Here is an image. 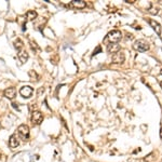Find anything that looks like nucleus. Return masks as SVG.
Here are the masks:
<instances>
[{"label": "nucleus", "instance_id": "obj_20", "mask_svg": "<svg viewBox=\"0 0 162 162\" xmlns=\"http://www.w3.org/2000/svg\"><path fill=\"white\" fill-rule=\"evenodd\" d=\"M160 87H162V81H161V82H160Z\"/></svg>", "mask_w": 162, "mask_h": 162}, {"label": "nucleus", "instance_id": "obj_6", "mask_svg": "<svg viewBox=\"0 0 162 162\" xmlns=\"http://www.w3.org/2000/svg\"><path fill=\"white\" fill-rule=\"evenodd\" d=\"M33 87H29V85H24V87H21V90H20V94L23 96L24 98H29L33 94Z\"/></svg>", "mask_w": 162, "mask_h": 162}, {"label": "nucleus", "instance_id": "obj_19", "mask_svg": "<svg viewBox=\"0 0 162 162\" xmlns=\"http://www.w3.org/2000/svg\"><path fill=\"white\" fill-rule=\"evenodd\" d=\"M160 137H161V139H162V128H161V130H160Z\"/></svg>", "mask_w": 162, "mask_h": 162}, {"label": "nucleus", "instance_id": "obj_11", "mask_svg": "<svg viewBox=\"0 0 162 162\" xmlns=\"http://www.w3.org/2000/svg\"><path fill=\"white\" fill-rule=\"evenodd\" d=\"M107 51L109 52V53H113L116 54L117 52L120 51V46H119L118 43H110L107 46Z\"/></svg>", "mask_w": 162, "mask_h": 162}, {"label": "nucleus", "instance_id": "obj_5", "mask_svg": "<svg viewBox=\"0 0 162 162\" xmlns=\"http://www.w3.org/2000/svg\"><path fill=\"white\" fill-rule=\"evenodd\" d=\"M113 63H115V64H123L124 61H125V56H124V53L123 52H117L116 54H113Z\"/></svg>", "mask_w": 162, "mask_h": 162}, {"label": "nucleus", "instance_id": "obj_1", "mask_svg": "<svg viewBox=\"0 0 162 162\" xmlns=\"http://www.w3.org/2000/svg\"><path fill=\"white\" fill-rule=\"evenodd\" d=\"M133 49L138 52H146L149 50V44H148L147 41L143 40V39H139V40H136V41L134 42Z\"/></svg>", "mask_w": 162, "mask_h": 162}, {"label": "nucleus", "instance_id": "obj_18", "mask_svg": "<svg viewBox=\"0 0 162 162\" xmlns=\"http://www.w3.org/2000/svg\"><path fill=\"white\" fill-rule=\"evenodd\" d=\"M134 1H135V0H125V2H128V3H134Z\"/></svg>", "mask_w": 162, "mask_h": 162}, {"label": "nucleus", "instance_id": "obj_15", "mask_svg": "<svg viewBox=\"0 0 162 162\" xmlns=\"http://www.w3.org/2000/svg\"><path fill=\"white\" fill-rule=\"evenodd\" d=\"M148 12H149L150 14H158V12H159V11H158L157 8H154V5H151V7H150V9L148 10Z\"/></svg>", "mask_w": 162, "mask_h": 162}, {"label": "nucleus", "instance_id": "obj_7", "mask_svg": "<svg viewBox=\"0 0 162 162\" xmlns=\"http://www.w3.org/2000/svg\"><path fill=\"white\" fill-rule=\"evenodd\" d=\"M3 95L7 98H9V100H13L16 95V90L14 87H7V89L3 91Z\"/></svg>", "mask_w": 162, "mask_h": 162}, {"label": "nucleus", "instance_id": "obj_13", "mask_svg": "<svg viewBox=\"0 0 162 162\" xmlns=\"http://www.w3.org/2000/svg\"><path fill=\"white\" fill-rule=\"evenodd\" d=\"M26 17H27L28 21H33L37 17V12L36 11H28L26 13Z\"/></svg>", "mask_w": 162, "mask_h": 162}, {"label": "nucleus", "instance_id": "obj_16", "mask_svg": "<svg viewBox=\"0 0 162 162\" xmlns=\"http://www.w3.org/2000/svg\"><path fill=\"white\" fill-rule=\"evenodd\" d=\"M30 46H31V48H33V50H35V49L39 50V48H38V46H37V43H36L35 41H33V40H30Z\"/></svg>", "mask_w": 162, "mask_h": 162}, {"label": "nucleus", "instance_id": "obj_14", "mask_svg": "<svg viewBox=\"0 0 162 162\" xmlns=\"http://www.w3.org/2000/svg\"><path fill=\"white\" fill-rule=\"evenodd\" d=\"M23 46H24L23 41H22V40H21L20 38H17V39L15 40V41H14V46H15V49H17L18 51H21L22 48H23Z\"/></svg>", "mask_w": 162, "mask_h": 162}, {"label": "nucleus", "instance_id": "obj_21", "mask_svg": "<svg viewBox=\"0 0 162 162\" xmlns=\"http://www.w3.org/2000/svg\"><path fill=\"white\" fill-rule=\"evenodd\" d=\"M159 3H160V5H162V0H161V1H159Z\"/></svg>", "mask_w": 162, "mask_h": 162}, {"label": "nucleus", "instance_id": "obj_10", "mask_svg": "<svg viewBox=\"0 0 162 162\" xmlns=\"http://www.w3.org/2000/svg\"><path fill=\"white\" fill-rule=\"evenodd\" d=\"M70 5L76 9H83L87 7V3H85V1H83V0H74V1H71Z\"/></svg>", "mask_w": 162, "mask_h": 162}, {"label": "nucleus", "instance_id": "obj_17", "mask_svg": "<svg viewBox=\"0 0 162 162\" xmlns=\"http://www.w3.org/2000/svg\"><path fill=\"white\" fill-rule=\"evenodd\" d=\"M29 76H30V77H35V78H37V77H38V76H37V74H36V72H33V70H30V71H29Z\"/></svg>", "mask_w": 162, "mask_h": 162}, {"label": "nucleus", "instance_id": "obj_22", "mask_svg": "<svg viewBox=\"0 0 162 162\" xmlns=\"http://www.w3.org/2000/svg\"><path fill=\"white\" fill-rule=\"evenodd\" d=\"M160 74H161V75H162V69H161V71H160Z\"/></svg>", "mask_w": 162, "mask_h": 162}, {"label": "nucleus", "instance_id": "obj_4", "mask_svg": "<svg viewBox=\"0 0 162 162\" xmlns=\"http://www.w3.org/2000/svg\"><path fill=\"white\" fill-rule=\"evenodd\" d=\"M42 121H43V115L41 113V111L39 110L33 111V113H31V122L33 124L39 125V124H41Z\"/></svg>", "mask_w": 162, "mask_h": 162}, {"label": "nucleus", "instance_id": "obj_12", "mask_svg": "<svg viewBox=\"0 0 162 162\" xmlns=\"http://www.w3.org/2000/svg\"><path fill=\"white\" fill-rule=\"evenodd\" d=\"M28 57H29V55L26 50H21V51L18 52V59H20V61H21L23 64L28 61Z\"/></svg>", "mask_w": 162, "mask_h": 162}, {"label": "nucleus", "instance_id": "obj_9", "mask_svg": "<svg viewBox=\"0 0 162 162\" xmlns=\"http://www.w3.org/2000/svg\"><path fill=\"white\" fill-rule=\"evenodd\" d=\"M148 22H149V24L152 27V29H154V30L160 36V35H161V25H160L157 21H154V20H149Z\"/></svg>", "mask_w": 162, "mask_h": 162}, {"label": "nucleus", "instance_id": "obj_2", "mask_svg": "<svg viewBox=\"0 0 162 162\" xmlns=\"http://www.w3.org/2000/svg\"><path fill=\"white\" fill-rule=\"evenodd\" d=\"M107 39L110 41V43H118L122 39V33L120 30H113L107 35Z\"/></svg>", "mask_w": 162, "mask_h": 162}, {"label": "nucleus", "instance_id": "obj_8", "mask_svg": "<svg viewBox=\"0 0 162 162\" xmlns=\"http://www.w3.org/2000/svg\"><path fill=\"white\" fill-rule=\"evenodd\" d=\"M18 145H20V141H18L17 135H15V134L11 135L10 138H9V146L11 148H16Z\"/></svg>", "mask_w": 162, "mask_h": 162}, {"label": "nucleus", "instance_id": "obj_3", "mask_svg": "<svg viewBox=\"0 0 162 162\" xmlns=\"http://www.w3.org/2000/svg\"><path fill=\"white\" fill-rule=\"evenodd\" d=\"M17 133L18 135L21 136V138L23 141L28 139L29 137V126L26 125V124H21V125L17 128Z\"/></svg>", "mask_w": 162, "mask_h": 162}]
</instances>
